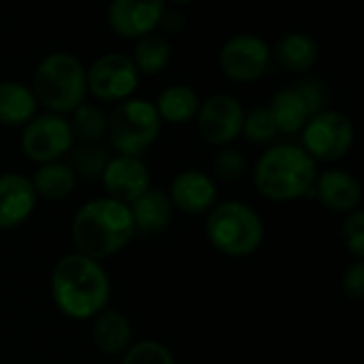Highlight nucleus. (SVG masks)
<instances>
[{"label":"nucleus","instance_id":"6ab92c4d","mask_svg":"<svg viewBox=\"0 0 364 364\" xmlns=\"http://www.w3.org/2000/svg\"><path fill=\"white\" fill-rule=\"evenodd\" d=\"M92 341L102 354H109V356L124 354L132 343L130 320L117 309H102L94 318Z\"/></svg>","mask_w":364,"mask_h":364},{"label":"nucleus","instance_id":"423d86ee","mask_svg":"<svg viewBox=\"0 0 364 364\" xmlns=\"http://www.w3.org/2000/svg\"><path fill=\"white\" fill-rule=\"evenodd\" d=\"M162 119L151 100L126 98L109 115L107 136L117 156H141L160 136Z\"/></svg>","mask_w":364,"mask_h":364},{"label":"nucleus","instance_id":"bb28decb","mask_svg":"<svg viewBox=\"0 0 364 364\" xmlns=\"http://www.w3.org/2000/svg\"><path fill=\"white\" fill-rule=\"evenodd\" d=\"M241 134H245V139L254 145H269L277 139L279 130L267 107H254L245 113Z\"/></svg>","mask_w":364,"mask_h":364},{"label":"nucleus","instance_id":"39448f33","mask_svg":"<svg viewBox=\"0 0 364 364\" xmlns=\"http://www.w3.org/2000/svg\"><path fill=\"white\" fill-rule=\"evenodd\" d=\"M205 232L220 254L245 258L260 250L264 241V222L250 205L226 200L209 211Z\"/></svg>","mask_w":364,"mask_h":364},{"label":"nucleus","instance_id":"7ed1b4c3","mask_svg":"<svg viewBox=\"0 0 364 364\" xmlns=\"http://www.w3.org/2000/svg\"><path fill=\"white\" fill-rule=\"evenodd\" d=\"M316 177V160L301 145L290 143L269 147L254 166V188L273 203L314 196Z\"/></svg>","mask_w":364,"mask_h":364},{"label":"nucleus","instance_id":"9d476101","mask_svg":"<svg viewBox=\"0 0 364 364\" xmlns=\"http://www.w3.org/2000/svg\"><path fill=\"white\" fill-rule=\"evenodd\" d=\"M21 151L30 162L47 164L55 162L70 151L75 136L70 124L64 115L58 113H36L21 132Z\"/></svg>","mask_w":364,"mask_h":364},{"label":"nucleus","instance_id":"6e6552de","mask_svg":"<svg viewBox=\"0 0 364 364\" xmlns=\"http://www.w3.org/2000/svg\"><path fill=\"white\" fill-rule=\"evenodd\" d=\"M273 64L269 43L252 32H239L224 41L218 53V66L222 75L237 83L260 81Z\"/></svg>","mask_w":364,"mask_h":364},{"label":"nucleus","instance_id":"a211bd4d","mask_svg":"<svg viewBox=\"0 0 364 364\" xmlns=\"http://www.w3.org/2000/svg\"><path fill=\"white\" fill-rule=\"evenodd\" d=\"M271 53H273V60L282 68H286L290 73H307L318 62L320 49H318V41L314 36H309L307 32H301V30H292V32H286L275 43Z\"/></svg>","mask_w":364,"mask_h":364},{"label":"nucleus","instance_id":"20e7f679","mask_svg":"<svg viewBox=\"0 0 364 364\" xmlns=\"http://www.w3.org/2000/svg\"><path fill=\"white\" fill-rule=\"evenodd\" d=\"M30 90L49 113L70 115L87 98L85 64L68 51L47 53L34 68Z\"/></svg>","mask_w":364,"mask_h":364},{"label":"nucleus","instance_id":"1a4fd4ad","mask_svg":"<svg viewBox=\"0 0 364 364\" xmlns=\"http://www.w3.org/2000/svg\"><path fill=\"white\" fill-rule=\"evenodd\" d=\"M87 94L102 102H122L134 94L139 87V70L130 55L109 51L98 55L90 66H85Z\"/></svg>","mask_w":364,"mask_h":364},{"label":"nucleus","instance_id":"a878e982","mask_svg":"<svg viewBox=\"0 0 364 364\" xmlns=\"http://www.w3.org/2000/svg\"><path fill=\"white\" fill-rule=\"evenodd\" d=\"M70 168L75 175L83 179H100L102 171L107 168L111 154L100 143H79L70 147Z\"/></svg>","mask_w":364,"mask_h":364},{"label":"nucleus","instance_id":"473e14b6","mask_svg":"<svg viewBox=\"0 0 364 364\" xmlns=\"http://www.w3.org/2000/svg\"><path fill=\"white\" fill-rule=\"evenodd\" d=\"M166 2H173V4H192V2H196V0H166Z\"/></svg>","mask_w":364,"mask_h":364},{"label":"nucleus","instance_id":"5701e85b","mask_svg":"<svg viewBox=\"0 0 364 364\" xmlns=\"http://www.w3.org/2000/svg\"><path fill=\"white\" fill-rule=\"evenodd\" d=\"M30 181H32L36 196L45 200H64L73 194L77 186V175L73 173L68 164L55 160V162L38 164Z\"/></svg>","mask_w":364,"mask_h":364},{"label":"nucleus","instance_id":"f8f14e48","mask_svg":"<svg viewBox=\"0 0 364 364\" xmlns=\"http://www.w3.org/2000/svg\"><path fill=\"white\" fill-rule=\"evenodd\" d=\"M166 0H111L107 9L109 28L126 41H136L162 26Z\"/></svg>","mask_w":364,"mask_h":364},{"label":"nucleus","instance_id":"0eeeda50","mask_svg":"<svg viewBox=\"0 0 364 364\" xmlns=\"http://www.w3.org/2000/svg\"><path fill=\"white\" fill-rule=\"evenodd\" d=\"M303 149L320 162H337L350 154L354 145V124L352 119L335 109H324L309 117L301 130Z\"/></svg>","mask_w":364,"mask_h":364},{"label":"nucleus","instance_id":"4be33fe9","mask_svg":"<svg viewBox=\"0 0 364 364\" xmlns=\"http://www.w3.org/2000/svg\"><path fill=\"white\" fill-rule=\"evenodd\" d=\"M38 102L32 90L19 81H0V124L26 126L36 115Z\"/></svg>","mask_w":364,"mask_h":364},{"label":"nucleus","instance_id":"4468645a","mask_svg":"<svg viewBox=\"0 0 364 364\" xmlns=\"http://www.w3.org/2000/svg\"><path fill=\"white\" fill-rule=\"evenodd\" d=\"M168 198L186 215H203L215 207L218 188L215 181L203 171H181L171 181Z\"/></svg>","mask_w":364,"mask_h":364},{"label":"nucleus","instance_id":"412c9836","mask_svg":"<svg viewBox=\"0 0 364 364\" xmlns=\"http://www.w3.org/2000/svg\"><path fill=\"white\" fill-rule=\"evenodd\" d=\"M267 109L271 111L275 124H277V130L284 132V134H296L305 128V124L309 122L311 117V111L307 107V102L303 100V96L296 92V87H284V90H277Z\"/></svg>","mask_w":364,"mask_h":364},{"label":"nucleus","instance_id":"f03ea898","mask_svg":"<svg viewBox=\"0 0 364 364\" xmlns=\"http://www.w3.org/2000/svg\"><path fill=\"white\" fill-rule=\"evenodd\" d=\"M70 237L79 254L102 260L122 252L134 237L130 207L115 198H94L73 218Z\"/></svg>","mask_w":364,"mask_h":364},{"label":"nucleus","instance_id":"c756f323","mask_svg":"<svg viewBox=\"0 0 364 364\" xmlns=\"http://www.w3.org/2000/svg\"><path fill=\"white\" fill-rule=\"evenodd\" d=\"M341 235H343V243L346 250L356 256L363 258L364 256V213L363 211H352L348 213L343 226H341Z\"/></svg>","mask_w":364,"mask_h":364},{"label":"nucleus","instance_id":"aec40b11","mask_svg":"<svg viewBox=\"0 0 364 364\" xmlns=\"http://www.w3.org/2000/svg\"><path fill=\"white\" fill-rule=\"evenodd\" d=\"M154 107L162 122L181 126V124L196 119V113L200 107V96L196 94L194 87H190L186 83H175V85L164 87L158 94Z\"/></svg>","mask_w":364,"mask_h":364},{"label":"nucleus","instance_id":"dca6fc26","mask_svg":"<svg viewBox=\"0 0 364 364\" xmlns=\"http://www.w3.org/2000/svg\"><path fill=\"white\" fill-rule=\"evenodd\" d=\"M314 196L335 213H352L358 209L363 190L352 173L343 168H331L316 177Z\"/></svg>","mask_w":364,"mask_h":364},{"label":"nucleus","instance_id":"2eb2a0df","mask_svg":"<svg viewBox=\"0 0 364 364\" xmlns=\"http://www.w3.org/2000/svg\"><path fill=\"white\" fill-rule=\"evenodd\" d=\"M36 192L32 181L19 173L0 175V230L21 226L36 207Z\"/></svg>","mask_w":364,"mask_h":364},{"label":"nucleus","instance_id":"b1692460","mask_svg":"<svg viewBox=\"0 0 364 364\" xmlns=\"http://www.w3.org/2000/svg\"><path fill=\"white\" fill-rule=\"evenodd\" d=\"M139 75H158L171 62V43L160 32H149L134 41V49L130 55Z\"/></svg>","mask_w":364,"mask_h":364},{"label":"nucleus","instance_id":"f257e3e1","mask_svg":"<svg viewBox=\"0 0 364 364\" xmlns=\"http://www.w3.org/2000/svg\"><path fill=\"white\" fill-rule=\"evenodd\" d=\"M51 296L70 320H92L109 305L111 279L105 267L79 252L60 258L51 271Z\"/></svg>","mask_w":364,"mask_h":364},{"label":"nucleus","instance_id":"393cba45","mask_svg":"<svg viewBox=\"0 0 364 364\" xmlns=\"http://www.w3.org/2000/svg\"><path fill=\"white\" fill-rule=\"evenodd\" d=\"M68 124H70L73 136L79 139L81 143H98L102 136H107L109 115L98 105L83 102L70 113Z\"/></svg>","mask_w":364,"mask_h":364},{"label":"nucleus","instance_id":"7c9ffc66","mask_svg":"<svg viewBox=\"0 0 364 364\" xmlns=\"http://www.w3.org/2000/svg\"><path fill=\"white\" fill-rule=\"evenodd\" d=\"M294 87H296V92L303 96V100L307 102L311 115H316V113H320V111L326 109L328 90H326V85H324L320 79H303V81H299Z\"/></svg>","mask_w":364,"mask_h":364},{"label":"nucleus","instance_id":"cd10ccee","mask_svg":"<svg viewBox=\"0 0 364 364\" xmlns=\"http://www.w3.org/2000/svg\"><path fill=\"white\" fill-rule=\"evenodd\" d=\"M119 364H175V358L164 343L145 339L130 346Z\"/></svg>","mask_w":364,"mask_h":364},{"label":"nucleus","instance_id":"f3484780","mask_svg":"<svg viewBox=\"0 0 364 364\" xmlns=\"http://www.w3.org/2000/svg\"><path fill=\"white\" fill-rule=\"evenodd\" d=\"M128 207H130V215L134 224V235H143V237L162 232L171 224L173 209H175L168 194H164L162 190H154V188H149Z\"/></svg>","mask_w":364,"mask_h":364},{"label":"nucleus","instance_id":"9b49d317","mask_svg":"<svg viewBox=\"0 0 364 364\" xmlns=\"http://www.w3.org/2000/svg\"><path fill=\"white\" fill-rule=\"evenodd\" d=\"M245 119V109L241 100L232 94H213L200 100L196 113V126L203 141L215 147H228L241 136Z\"/></svg>","mask_w":364,"mask_h":364},{"label":"nucleus","instance_id":"2f4dec72","mask_svg":"<svg viewBox=\"0 0 364 364\" xmlns=\"http://www.w3.org/2000/svg\"><path fill=\"white\" fill-rule=\"evenodd\" d=\"M341 288L343 294L352 301H363L364 299V264L354 262L352 267L346 269L341 277Z\"/></svg>","mask_w":364,"mask_h":364},{"label":"nucleus","instance_id":"c85d7f7f","mask_svg":"<svg viewBox=\"0 0 364 364\" xmlns=\"http://www.w3.org/2000/svg\"><path fill=\"white\" fill-rule=\"evenodd\" d=\"M247 160L239 149L222 147L213 158V173L222 181H239L245 175Z\"/></svg>","mask_w":364,"mask_h":364},{"label":"nucleus","instance_id":"ddd939ff","mask_svg":"<svg viewBox=\"0 0 364 364\" xmlns=\"http://www.w3.org/2000/svg\"><path fill=\"white\" fill-rule=\"evenodd\" d=\"M102 186L109 198L130 205L151 188V173L136 156H115L102 171Z\"/></svg>","mask_w":364,"mask_h":364}]
</instances>
